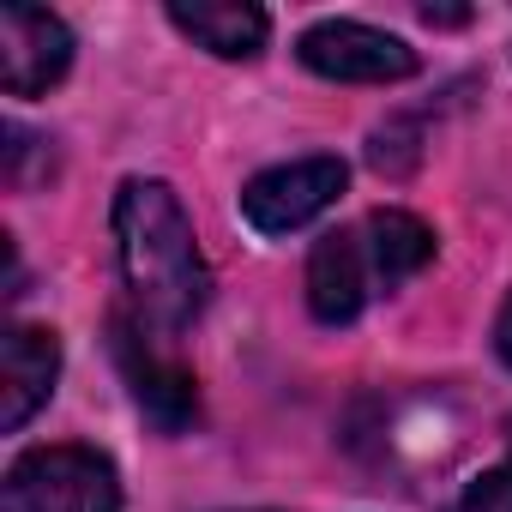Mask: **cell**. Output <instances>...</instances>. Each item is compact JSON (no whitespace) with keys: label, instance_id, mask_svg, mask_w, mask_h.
Instances as JSON below:
<instances>
[{"label":"cell","instance_id":"obj_10","mask_svg":"<svg viewBox=\"0 0 512 512\" xmlns=\"http://www.w3.org/2000/svg\"><path fill=\"white\" fill-rule=\"evenodd\" d=\"M368 247H374V266H380V290H398L410 284L428 260H434V229L410 211H374L362 223Z\"/></svg>","mask_w":512,"mask_h":512},{"label":"cell","instance_id":"obj_7","mask_svg":"<svg viewBox=\"0 0 512 512\" xmlns=\"http://www.w3.org/2000/svg\"><path fill=\"white\" fill-rule=\"evenodd\" d=\"M380 296V266L362 229H338L314 247L308 260V308L326 326H350L368 302Z\"/></svg>","mask_w":512,"mask_h":512},{"label":"cell","instance_id":"obj_9","mask_svg":"<svg viewBox=\"0 0 512 512\" xmlns=\"http://www.w3.org/2000/svg\"><path fill=\"white\" fill-rule=\"evenodd\" d=\"M169 25L223 61H253L272 37V19L260 7H241V0H175Z\"/></svg>","mask_w":512,"mask_h":512},{"label":"cell","instance_id":"obj_8","mask_svg":"<svg viewBox=\"0 0 512 512\" xmlns=\"http://www.w3.org/2000/svg\"><path fill=\"white\" fill-rule=\"evenodd\" d=\"M61 380V338L49 326H7L0 338V428L19 434Z\"/></svg>","mask_w":512,"mask_h":512},{"label":"cell","instance_id":"obj_2","mask_svg":"<svg viewBox=\"0 0 512 512\" xmlns=\"http://www.w3.org/2000/svg\"><path fill=\"white\" fill-rule=\"evenodd\" d=\"M0 512H121V476L91 446H37L0 482Z\"/></svg>","mask_w":512,"mask_h":512},{"label":"cell","instance_id":"obj_5","mask_svg":"<svg viewBox=\"0 0 512 512\" xmlns=\"http://www.w3.org/2000/svg\"><path fill=\"white\" fill-rule=\"evenodd\" d=\"M109 338H115V362H121L127 386H133V404H139L163 434H181V428L193 422V410H199V386H193V374H187L175 356H163V350L151 344V326L115 320Z\"/></svg>","mask_w":512,"mask_h":512},{"label":"cell","instance_id":"obj_3","mask_svg":"<svg viewBox=\"0 0 512 512\" xmlns=\"http://www.w3.org/2000/svg\"><path fill=\"white\" fill-rule=\"evenodd\" d=\"M350 169L338 157H296V163H278L266 175H253L241 187V217L260 229V235H290L302 223H314L326 205H338Z\"/></svg>","mask_w":512,"mask_h":512},{"label":"cell","instance_id":"obj_12","mask_svg":"<svg viewBox=\"0 0 512 512\" xmlns=\"http://www.w3.org/2000/svg\"><path fill=\"white\" fill-rule=\"evenodd\" d=\"M494 350H500V362L512 368V296H506V308H500V320H494Z\"/></svg>","mask_w":512,"mask_h":512},{"label":"cell","instance_id":"obj_11","mask_svg":"<svg viewBox=\"0 0 512 512\" xmlns=\"http://www.w3.org/2000/svg\"><path fill=\"white\" fill-rule=\"evenodd\" d=\"M452 512H512V446L458 494V506Z\"/></svg>","mask_w":512,"mask_h":512},{"label":"cell","instance_id":"obj_4","mask_svg":"<svg viewBox=\"0 0 512 512\" xmlns=\"http://www.w3.org/2000/svg\"><path fill=\"white\" fill-rule=\"evenodd\" d=\"M302 67L320 79H344V85H392L416 73V49L392 31L356 25V19H326L314 31H302L296 43Z\"/></svg>","mask_w":512,"mask_h":512},{"label":"cell","instance_id":"obj_1","mask_svg":"<svg viewBox=\"0 0 512 512\" xmlns=\"http://www.w3.org/2000/svg\"><path fill=\"white\" fill-rule=\"evenodd\" d=\"M115 253H121V278H127L133 308L145 314V326L181 332L187 320H199V308L211 296V278H205L193 223H187L169 181H145V175L121 181V193H115Z\"/></svg>","mask_w":512,"mask_h":512},{"label":"cell","instance_id":"obj_6","mask_svg":"<svg viewBox=\"0 0 512 512\" xmlns=\"http://www.w3.org/2000/svg\"><path fill=\"white\" fill-rule=\"evenodd\" d=\"M73 67V31L43 7H0V85L7 97H43Z\"/></svg>","mask_w":512,"mask_h":512},{"label":"cell","instance_id":"obj_13","mask_svg":"<svg viewBox=\"0 0 512 512\" xmlns=\"http://www.w3.org/2000/svg\"><path fill=\"white\" fill-rule=\"evenodd\" d=\"M422 19L428 25H464V13H452V7H422Z\"/></svg>","mask_w":512,"mask_h":512}]
</instances>
